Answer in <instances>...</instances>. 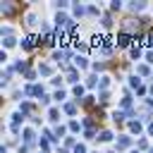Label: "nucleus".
Masks as SVG:
<instances>
[]
</instances>
